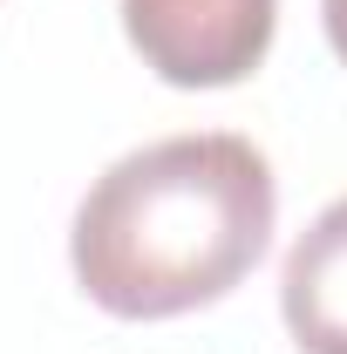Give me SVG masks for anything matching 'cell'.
<instances>
[{
    "instance_id": "6da1fadb",
    "label": "cell",
    "mask_w": 347,
    "mask_h": 354,
    "mask_svg": "<svg viewBox=\"0 0 347 354\" xmlns=\"http://www.w3.org/2000/svg\"><path fill=\"white\" fill-rule=\"evenodd\" d=\"M272 212V164L252 136H164L88 184L68 259L102 313L171 320L225 300L265 259Z\"/></svg>"
},
{
    "instance_id": "7a4b0ae2",
    "label": "cell",
    "mask_w": 347,
    "mask_h": 354,
    "mask_svg": "<svg viewBox=\"0 0 347 354\" xmlns=\"http://www.w3.org/2000/svg\"><path fill=\"white\" fill-rule=\"evenodd\" d=\"M123 28L171 88H232L265 62L279 0H123Z\"/></svg>"
},
{
    "instance_id": "277c9868",
    "label": "cell",
    "mask_w": 347,
    "mask_h": 354,
    "mask_svg": "<svg viewBox=\"0 0 347 354\" xmlns=\"http://www.w3.org/2000/svg\"><path fill=\"white\" fill-rule=\"evenodd\" d=\"M320 14H327V41H334V55L347 62V0H320Z\"/></svg>"
},
{
    "instance_id": "3957f363",
    "label": "cell",
    "mask_w": 347,
    "mask_h": 354,
    "mask_svg": "<svg viewBox=\"0 0 347 354\" xmlns=\"http://www.w3.org/2000/svg\"><path fill=\"white\" fill-rule=\"evenodd\" d=\"M279 313L300 354H347V198L306 225L279 272Z\"/></svg>"
}]
</instances>
